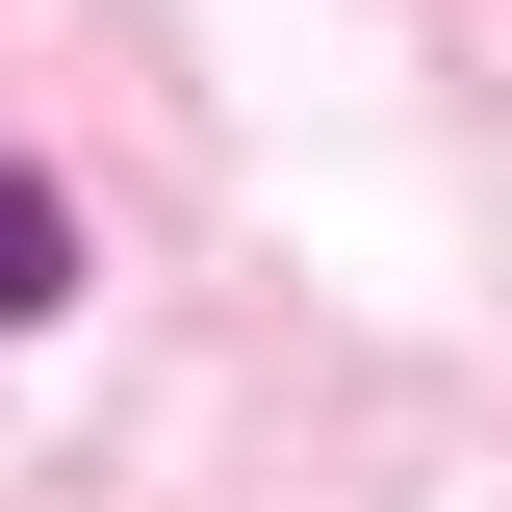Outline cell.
Instances as JSON below:
<instances>
[{
  "label": "cell",
  "instance_id": "6da1fadb",
  "mask_svg": "<svg viewBox=\"0 0 512 512\" xmlns=\"http://www.w3.org/2000/svg\"><path fill=\"white\" fill-rule=\"evenodd\" d=\"M52 308H77V205L0 154V333H52Z\"/></svg>",
  "mask_w": 512,
  "mask_h": 512
}]
</instances>
